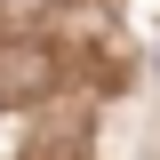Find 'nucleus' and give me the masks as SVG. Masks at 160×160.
<instances>
[{"instance_id":"f257e3e1","label":"nucleus","mask_w":160,"mask_h":160,"mask_svg":"<svg viewBox=\"0 0 160 160\" xmlns=\"http://www.w3.org/2000/svg\"><path fill=\"white\" fill-rule=\"evenodd\" d=\"M48 80H56L48 48H0V104H32Z\"/></svg>"}]
</instances>
